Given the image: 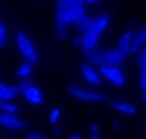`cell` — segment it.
Segmentation results:
<instances>
[{
    "mask_svg": "<svg viewBox=\"0 0 146 139\" xmlns=\"http://www.w3.org/2000/svg\"><path fill=\"white\" fill-rule=\"evenodd\" d=\"M16 44H18L19 53L23 55V58L28 63H32V65H37V63H39V55L35 51L34 42L28 39V35L25 34V32H18V34H16Z\"/></svg>",
    "mask_w": 146,
    "mask_h": 139,
    "instance_id": "cell-1",
    "label": "cell"
},
{
    "mask_svg": "<svg viewBox=\"0 0 146 139\" xmlns=\"http://www.w3.org/2000/svg\"><path fill=\"white\" fill-rule=\"evenodd\" d=\"M67 92L72 95V97H76L79 100H88V102H104L106 100V95L104 93H97V92H90V90H85L78 86V84H69L67 86Z\"/></svg>",
    "mask_w": 146,
    "mask_h": 139,
    "instance_id": "cell-2",
    "label": "cell"
},
{
    "mask_svg": "<svg viewBox=\"0 0 146 139\" xmlns=\"http://www.w3.org/2000/svg\"><path fill=\"white\" fill-rule=\"evenodd\" d=\"M83 14H86V5L62 9V11H56V21H60V23H64V25H72V23H76Z\"/></svg>",
    "mask_w": 146,
    "mask_h": 139,
    "instance_id": "cell-3",
    "label": "cell"
},
{
    "mask_svg": "<svg viewBox=\"0 0 146 139\" xmlns=\"http://www.w3.org/2000/svg\"><path fill=\"white\" fill-rule=\"evenodd\" d=\"M97 69L100 72V76L106 78L108 81H111L113 84H116V86H123L125 84V76H123L120 67H108V65L102 63V65H99Z\"/></svg>",
    "mask_w": 146,
    "mask_h": 139,
    "instance_id": "cell-4",
    "label": "cell"
},
{
    "mask_svg": "<svg viewBox=\"0 0 146 139\" xmlns=\"http://www.w3.org/2000/svg\"><path fill=\"white\" fill-rule=\"evenodd\" d=\"M0 125L9 130H18V129H27L28 127V123L25 120H19L16 114L4 113V111H0Z\"/></svg>",
    "mask_w": 146,
    "mask_h": 139,
    "instance_id": "cell-5",
    "label": "cell"
},
{
    "mask_svg": "<svg viewBox=\"0 0 146 139\" xmlns=\"http://www.w3.org/2000/svg\"><path fill=\"white\" fill-rule=\"evenodd\" d=\"M125 53L118 48H113V49H108V51H104V65H108V67H120L121 63L125 62Z\"/></svg>",
    "mask_w": 146,
    "mask_h": 139,
    "instance_id": "cell-6",
    "label": "cell"
},
{
    "mask_svg": "<svg viewBox=\"0 0 146 139\" xmlns=\"http://www.w3.org/2000/svg\"><path fill=\"white\" fill-rule=\"evenodd\" d=\"M81 74L83 78H85L90 84H93V86H99V84L102 83V76L99 69H95V65H92V63H81Z\"/></svg>",
    "mask_w": 146,
    "mask_h": 139,
    "instance_id": "cell-7",
    "label": "cell"
},
{
    "mask_svg": "<svg viewBox=\"0 0 146 139\" xmlns=\"http://www.w3.org/2000/svg\"><path fill=\"white\" fill-rule=\"evenodd\" d=\"M81 51L85 55H90L95 49H99V35L93 34V32H86V34L81 35Z\"/></svg>",
    "mask_w": 146,
    "mask_h": 139,
    "instance_id": "cell-8",
    "label": "cell"
},
{
    "mask_svg": "<svg viewBox=\"0 0 146 139\" xmlns=\"http://www.w3.org/2000/svg\"><path fill=\"white\" fill-rule=\"evenodd\" d=\"M109 23H111V14H109V13L99 14V16H95V18H93L90 32H93V34H97V35L100 37V35L104 34V32H106V28L109 27Z\"/></svg>",
    "mask_w": 146,
    "mask_h": 139,
    "instance_id": "cell-9",
    "label": "cell"
},
{
    "mask_svg": "<svg viewBox=\"0 0 146 139\" xmlns=\"http://www.w3.org/2000/svg\"><path fill=\"white\" fill-rule=\"evenodd\" d=\"M23 97L32 106H40L42 104V92H40L39 86H35V84H32V83H28V86L25 88Z\"/></svg>",
    "mask_w": 146,
    "mask_h": 139,
    "instance_id": "cell-10",
    "label": "cell"
},
{
    "mask_svg": "<svg viewBox=\"0 0 146 139\" xmlns=\"http://www.w3.org/2000/svg\"><path fill=\"white\" fill-rule=\"evenodd\" d=\"M146 46V28H141L134 34V41L130 44V53L132 55H139Z\"/></svg>",
    "mask_w": 146,
    "mask_h": 139,
    "instance_id": "cell-11",
    "label": "cell"
},
{
    "mask_svg": "<svg viewBox=\"0 0 146 139\" xmlns=\"http://www.w3.org/2000/svg\"><path fill=\"white\" fill-rule=\"evenodd\" d=\"M132 41H134V32L132 30H127L125 34L120 35V39L116 42V48L121 49L125 55H130V44H132Z\"/></svg>",
    "mask_w": 146,
    "mask_h": 139,
    "instance_id": "cell-12",
    "label": "cell"
},
{
    "mask_svg": "<svg viewBox=\"0 0 146 139\" xmlns=\"http://www.w3.org/2000/svg\"><path fill=\"white\" fill-rule=\"evenodd\" d=\"M92 21H93V18L92 16H88V14H83L78 21H76V28H78V32L83 35V34H86V32H90V28H92Z\"/></svg>",
    "mask_w": 146,
    "mask_h": 139,
    "instance_id": "cell-13",
    "label": "cell"
},
{
    "mask_svg": "<svg viewBox=\"0 0 146 139\" xmlns=\"http://www.w3.org/2000/svg\"><path fill=\"white\" fill-rule=\"evenodd\" d=\"M16 90H14V84H4L0 83V100H13L16 97Z\"/></svg>",
    "mask_w": 146,
    "mask_h": 139,
    "instance_id": "cell-14",
    "label": "cell"
},
{
    "mask_svg": "<svg viewBox=\"0 0 146 139\" xmlns=\"http://www.w3.org/2000/svg\"><path fill=\"white\" fill-rule=\"evenodd\" d=\"M111 108L116 109V111H121V113H129V114H135V113H137V109H135L132 104L121 102V100H113L111 102Z\"/></svg>",
    "mask_w": 146,
    "mask_h": 139,
    "instance_id": "cell-15",
    "label": "cell"
},
{
    "mask_svg": "<svg viewBox=\"0 0 146 139\" xmlns=\"http://www.w3.org/2000/svg\"><path fill=\"white\" fill-rule=\"evenodd\" d=\"M78 5H86V0H58V11L62 9H70V7H78Z\"/></svg>",
    "mask_w": 146,
    "mask_h": 139,
    "instance_id": "cell-16",
    "label": "cell"
},
{
    "mask_svg": "<svg viewBox=\"0 0 146 139\" xmlns=\"http://www.w3.org/2000/svg\"><path fill=\"white\" fill-rule=\"evenodd\" d=\"M88 57V63H92V65H102V62H104V51H100V49H95L93 53H90V55H86Z\"/></svg>",
    "mask_w": 146,
    "mask_h": 139,
    "instance_id": "cell-17",
    "label": "cell"
},
{
    "mask_svg": "<svg viewBox=\"0 0 146 139\" xmlns=\"http://www.w3.org/2000/svg\"><path fill=\"white\" fill-rule=\"evenodd\" d=\"M32 63H28V62H25V63H21V65L18 67V70H16V76L18 78H23V79H27L28 76H30V72H32Z\"/></svg>",
    "mask_w": 146,
    "mask_h": 139,
    "instance_id": "cell-18",
    "label": "cell"
},
{
    "mask_svg": "<svg viewBox=\"0 0 146 139\" xmlns=\"http://www.w3.org/2000/svg\"><path fill=\"white\" fill-rule=\"evenodd\" d=\"M0 111H4V113H16L18 111V106L13 104L11 100H0Z\"/></svg>",
    "mask_w": 146,
    "mask_h": 139,
    "instance_id": "cell-19",
    "label": "cell"
},
{
    "mask_svg": "<svg viewBox=\"0 0 146 139\" xmlns=\"http://www.w3.org/2000/svg\"><path fill=\"white\" fill-rule=\"evenodd\" d=\"M67 35H69L67 25H64V23H60V21H56V39L64 41V39H67Z\"/></svg>",
    "mask_w": 146,
    "mask_h": 139,
    "instance_id": "cell-20",
    "label": "cell"
},
{
    "mask_svg": "<svg viewBox=\"0 0 146 139\" xmlns=\"http://www.w3.org/2000/svg\"><path fill=\"white\" fill-rule=\"evenodd\" d=\"M7 46V30L5 25L0 21V48H5Z\"/></svg>",
    "mask_w": 146,
    "mask_h": 139,
    "instance_id": "cell-21",
    "label": "cell"
},
{
    "mask_svg": "<svg viewBox=\"0 0 146 139\" xmlns=\"http://www.w3.org/2000/svg\"><path fill=\"white\" fill-rule=\"evenodd\" d=\"M60 114H62V113H60V109H58V108L51 109V113H49V122L53 123V125H55V123H58V120H60Z\"/></svg>",
    "mask_w": 146,
    "mask_h": 139,
    "instance_id": "cell-22",
    "label": "cell"
},
{
    "mask_svg": "<svg viewBox=\"0 0 146 139\" xmlns=\"http://www.w3.org/2000/svg\"><path fill=\"white\" fill-rule=\"evenodd\" d=\"M139 58H137V63H139V67L143 69V67H146V46H144V49L137 55Z\"/></svg>",
    "mask_w": 146,
    "mask_h": 139,
    "instance_id": "cell-23",
    "label": "cell"
},
{
    "mask_svg": "<svg viewBox=\"0 0 146 139\" xmlns=\"http://www.w3.org/2000/svg\"><path fill=\"white\" fill-rule=\"evenodd\" d=\"M27 86H28V81L25 79V81H21L19 84H14V90H16V93H23Z\"/></svg>",
    "mask_w": 146,
    "mask_h": 139,
    "instance_id": "cell-24",
    "label": "cell"
},
{
    "mask_svg": "<svg viewBox=\"0 0 146 139\" xmlns=\"http://www.w3.org/2000/svg\"><path fill=\"white\" fill-rule=\"evenodd\" d=\"M141 90H143V93L146 92V67L141 69Z\"/></svg>",
    "mask_w": 146,
    "mask_h": 139,
    "instance_id": "cell-25",
    "label": "cell"
},
{
    "mask_svg": "<svg viewBox=\"0 0 146 139\" xmlns=\"http://www.w3.org/2000/svg\"><path fill=\"white\" fill-rule=\"evenodd\" d=\"M27 139H48V137H46V136H42V134L32 132V134H28V136H27Z\"/></svg>",
    "mask_w": 146,
    "mask_h": 139,
    "instance_id": "cell-26",
    "label": "cell"
},
{
    "mask_svg": "<svg viewBox=\"0 0 146 139\" xmlns=\"http://www.w3.org/2000/svg\"><path fill=\"white\" fill-rule=\"evenodd\" d=\"M72 46H74V48H78V46H81V37H76L74 41H72Z\"/></svg>",
    "mask_w": 146,
    "mask_h": 139,
    "instance_id": "cell-27",
    "label": "cell"
},
{
    "mask_svg": "<svg viewBox=\"0 0 146 139\" xmlns=\"http://www.w3.org/2000/svg\"><path fill=\"white\" fill-rule=\"evenodd\" d=\"M113 127H114L116 130H121V123H120V122H116V120L113 122Z\"/></svg>",
    "mask_w": 146,
    "mask_h": 139,
    "instance_id": "cell-28",
    "label": "cell"
},
{
    "mask_svg": "<svg viewBox=\"0 0 146 139\" xmlns=\"http://www.w3.org/2000/svg\"><path fill=\"white\" fill-rule=\"evenodd\" d=\"M90 130H92V132H99V125H97V123H92Z\"/></svg>",
    "mask_w": 146,
    "mask_h": 139,
    "instance_id": "cell-29",
    "label": "cell"
},
{
    "mask_svg": "<svg viewBox=\"0 0 146 139\" xmlns=\"http://www.w3.org/2000/svg\"><path fill=\"white\" fill-rule=\"evenodd\" d=\"M90 139H102V137L99 136V132H92V136H90Z\"/></svg>",
    "mask_w": 146,
    "mask_h": 139,
    "instance_id": "cell-30",
    "label": "cell"
},
{
    "mask_svg": "<svg viewBox=\"0 0 146 139\" xmlns=\"http://www.w3.org/2000/svg\"><path fill=\"white\" fill-rule=\"evenodd\" d=\"M95 2H100V0H86V5H92V4H95Z\"/></svg>",
    "mask_w": 146,
    "mask_h": 139,
    "instance_id": "cell-31",
    "label": "cell"
},
{
    "mask_svg": "<svg viewBox=\"0 0 146 139\" xmlns=\"http://www.w3.org/2000/svg\"><path fill=\"white\" fill-rule=\"evenodd\" d=\"M69 139H81V136H79V134H74V136H70Z\"/></svg>",
    "mask_w": 146,
    "mask_h": 139,
    "instance_id": "cell-32",
    "label": "cell"
},
{
    "mask_svg": "<svg viewBox=\"0 0 146 139\" xmlns=\"http://www.w3.org/2000/svg\"><path fill=\"white\" fill-rule=\"evenodd\" d=\"M143 100H144V102H146V92H144V93H143Z\"/></svg>",
    "mask_w": 146,
    "mask_h": 139,
    "instance_id": "cell-33",
    "label": "cell"
},
{
    "mask_svg": "<svg viewBox=\"0 0 146 139\" xmlns=\"http://www.w3.org/2000/svg\"><path fill=\"white\" fill-rule=\"evenodd\" d=\"M144 132H146V127H144Z\"/></svg>",
    "mask_w": 146,
    "mask_h": 139,
    "instance_id": "cell-34",
    "label": "cell"
}]
</instances>
